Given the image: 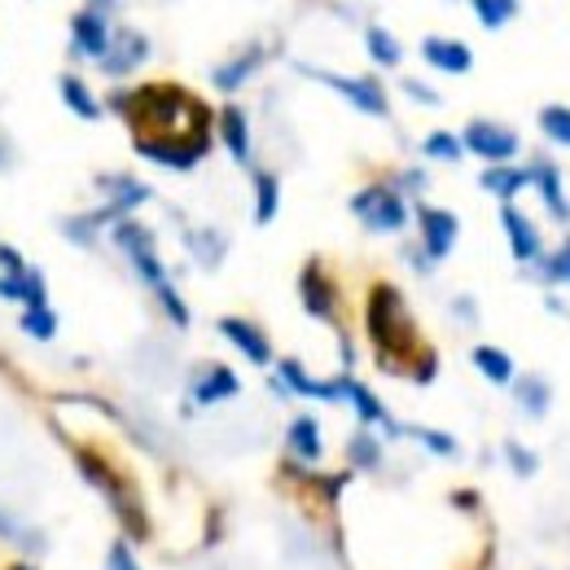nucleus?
<instances>
[{"label": "nucleus", "mask_w": 570, "mask_h": 570, "mask_svg": "<svg viewBox=\"0 0 570 570\" xmlns=\"http://www.w3.org/2000/svg\"><path fill=\"white\" fill-rule=\"evenodd\" d=\"M461 145H465V154L483 158L487 167H500V163H513V158H518L522 136H518L513 128L496 123V119H470L465 132H461Z\"/></svg>", "instance_id": "nucleus-7"}, {"label": "nucleus", "mask_w": 570, "mask_h": 570, "mask_svg": "<svg viewBox=\"0 0 570 570\" xmlns=\"http://www.w3.org/2000/svg\"><path fill=\"white\" fill-rule=\"evenodd\" d=\"M452 312H456V321H465V325H474V321H478V308H474V299H470V295L452 299Z\"/></svg>", "instance_id": "nucleus-50"}, {"label": "nucleus", "mask_w": 570, "mask_h": 570, "mask_svg": "<svg viewBox=\"0 0 570 570\" xmlns=\"http://www.w3.org/2000/svg\"><path fill=\"white\" fill-rule=\"evenodd\" d=\"M75 470H80V478L110 504V513L119 518V526L128 531V539H145V535H150V518H145V504H141L136 487H132L102 452L75 448Z\"/></svg>", "instance_id": "nucleus-3"}, {"label": "nucleus", "mask_w": 570, "mask_h": 570, "mask_svg": "<svg viewBox=\"0 0 570 570\" xmlns=\"http://www.w3.org/2000/svg\"><path fill=\"white\" fill-rule=\"evenodd\" d=\"M544 308H548V312H557V317H566V312H570V308L557 299V295H548V299H544Z\"/></svg>", "instance_id": "nucleus-52"}, {"label": "nucleus", "mask_w": 570, "mask_h": 570, "mask_svg": "<svg viewBox=\"0 0 570 570\" xmlns=\"http://www.w3.org/2000/svg\"><path fill=\"white\" fill-rule=\"evenodd\" d=\"M215 132H219L228 158H233L237 167H250L254 145H250V119H246V110H241V106H224V110L215 115Z\"/></svg>", "instance_id": "nucleus-22"}, {"label": "nucleus", "mask_w": 570, "mask_h": 570, "mask_svg": "<svg viewBox=\"0 0 570 570\" xmlns=\"http://www.w3.org/2000/svg\"><path fill=\"white\" fill-rule=\"evenodd\" d=\"M10 570H36V566H32V561H19V566H10Z\"/></svg>", "instance_id": "nucleus-54"}, {"label": "nucleus", "mask_w": 570, "mask_h": 570, "mask_svg": "<svg viewBox=\"0 0 570 570\" xmlns=\"http://www.w3.org/2000/svg\"><path fill=\"white\" fill-rule=\"evenodd\" d=\"M404 435L408 439H417L426 452H435V456H448V461H456L461 456V443L448 435V430H430V426H404Z\"/></svg>", "instance_id": "nucleus-39"}, {"label": "nucleus", "mask_w": 570, "mask_h": 570, "mask_svg": "<svg viewBox=\"0 0 570 570\" xmlns=\"http://www.w3.org/2000/svg\"><path fill=\"white\" fill-rule=\"evenodd\" d=\"M365 330H369V343H373V356L387 373H400L421 347H417V325L404 308V295L395 285H373L369 290V304H365Z\"/></svg>", "instance_id": "nucleus-2"}, {"label": "nucleus", "mask_w": 570, "mask_h": 570, "mask_svg": "<svg viewBox=\"0 0 570 570\" xmlns=\"http://www.w3.org/2000/svg\"><path fill=\"white\" fill-rule=\"evenodd\" d=\"M119 5V0H88V10H97V14H110Z\"/></svg>", "instance_id": "nucleus-53"}, {"label": "nucleus", "mask_w": 570, "mask_h": 570, "mask_svg": "<svg viewBox=\"0 0 570 570\" xmlns=\"http://www.w3.org/2000/svg\"><path fill=\"white\" fill-rule=\"evenodd\" d=\"M426 185H430V180H426V171H421V167H408V171H400V180H395V189H400L404 198H408V193H413V198H417V193H426Z\"/></svg>", "instance_id": "nucleus-46"}, {"label": "nucleus", "mask_w": 570, "mask_h": 570, "mask_svg": "<svg viewBox=\"0 0 570 570\" xmlns=\"http://www.w3.org/2000/svg\"><path fill=\"white\" fill-rule=\"evenodd\" d=\"M352 215L369 228V233H404L408 228V202L400 189L391 185H369L352 198Z\"/></svg>", "instance_id": "nucleus-5"}, {"label": "nucleus", "mask_w": 570, "mask_h": 570, "mask_svg": "<svg viewBox=\"0 0 570 570\" xmlns=\"http://www.w3.org/2000/svg\"><path fill=\"white\" fill-rule=\"evenodd\" d=\"M404 259H408V263H413L421 276H426V272H435V263L426 259V250H421V246H404Z\"/></svg>", "instance_id": "nucleus-51"}, {"label": "nucleus", "mask_w": 570, "mask_h": 570, "mask_svg": "<svg viewBox=\"0 0 570 570\" xmlns=\"http://www.w3.org/2000/svg\"><path fill=\"white\" fill-rule=\"evenodd\" d=\"M421 58L426 67L443 71V75H470L474 71V49L465 40H448V36H426L421 40Z\"/></svg>", "instance_id": "nucleus-21"}, {"label": "nucleus", "mask_w": 570, "mask_h": 570, "mask_svg": "<svg viewBox=\"0 0 570 570\" xmlns=\"http://www.w3.org/2000/svg\"><path fill=\"white\" fill-rule=\"evenodd\" d=\"M474 5V19H478V27L483 32H500L504 23H513L518 19V0H470Z\"/></svg>", "instance_id": "nucleus-36"}, {"label": "nucleus", "mask_w": 570, "mask_h": 570, "mask_svg": "<svg viewBox=\"0 0 570 570\" xmlns=\"http://www.w3.org/2000/svg\"><path fill=\"white\" fill-rule=\"evenodd\" d=\"M539 132H544L553 145H566V150H570V106H544V110H539Z\"/></svg>", "instance_id": "nucleus-41"}, {"label": "nucleus", "mask_w": 570, "mask_h": 570, "mask_svg": "<svg viewBox=\"0 0 570 570\" xmlns=\"http://www.w3.org/2000/svg\"><path fill=\"white\" fill-rule=\"evenodd\" d=\"M110 224H115V211H110V206H97V211H88V215L62 219V233H67V241H75V246H97L102 228H110Z\"/></svg>", "instance_id": "nucleus-31"}, {"label": "nucleus", "mask_w": 570, "mask_h": 570, "mask_svg": "<svg viewBox=\"0 0 570 570\" xmlns=\"http://www.w3.org/2000/svg\"><path fill=\"white\" fill-rule=\"evenodd\" d=\"M150 58V40L141 36V32H132V27H123L119 36H110V54L97 62L110 80H123V75H132L141 62Z\"/></svg>", "instance_id": "nucleus-18"}, {"label": "nucleus", "mask_w": 570, "mask_h": 570, "mask_svg": "<svg viewBox=\"0 0 570 570\" xmlns=\"http://www.w3.org/2000/svg\"><path fill=\"white\" fill-rule=\"evenodd\" d=\"M19 330H23L27 339H36V343H54V339H58V312H54V308H27V312L19 317Z\"/></svg>", "instance_id": "nucleus-38"}, {"label": "nucleus", "mask_w": 570, "mask_h": 570, "mask_svg": "<svg viewBox=\"0 0 570 570\" xmlns=\"http://www.w3.org/2000/svg\"><path fill=\"white\" fill-rule=\"evenodd\" d=\"M312 483H317V491H321V500H325V504H334V500H339V496L347 491V483H352V474H317Z\"/></svg>", "instance_id": "nucleus-44"}, {"label": "nucleus", "mask_w": 570, "mask_h": 570, "mask_svg": "<svg viewBox=\"0 0 570 570\" xmlns=\"http://www.w3.org/2000/svg\"><path fill=\"white\" fill-rule=\"evenodd\" d=\"M421 154H426L430 163H461V158H465V145H461V136H456V132L435 128V132L421 141Z\"/></svg>", "instance_id": "nucleus-37"}, {"label": "nucleus", "mask_w": 570, "mask_h": 570, "mask_svg": "<svg viewBox=\"0 0 570 570\" xmlns=\"http://www.w3.org/2000/svg\"><path fill=\"white\" fill-rule=\"evenodd\" d=\"M478 189H483V193H491V198H500V206H504V202H513L522 189H531V171H526V167H518V163L483 167Z\"/></svg>", "instance_id": "nucleus-25"}, {"label": "nucleus", "mask_w": 570, "mask_h": 570, "mask_svg": "<svg viewBox=\"0 0 570 570\" xmlns=\"http://www.w3.org/2000/svg\"><path fill=\"white\" fill-rule=\"evenodd\" d=\"M276 378L285 382V391L299 395V400L347 404V382H352V373H339V378H312V373L290 356V360H276Z\"/></svg>", "instance_id": "nucleus-8"}, {"label": "nucleus", "mask_w": 570, "mask_h": 570, "mask_svg": "<svg viewBox=\"0 0 570 570\" xmlns=\"http://www.w3.org/2000/svg\"><path fill=\"white\" fill-rule=\"evenodd\" d=\"M0 539L14 544V548H23V553H45V531L32 526V522H23V518L10 513L5 504H0Z\"/></svg>", "instance_id": "nucleus-32"}, {"label": "nucleus", "mask_w": 570, "mask_h": 570, "mask_svg": "<svg viewBox=\"0 0 570 570\" xmlns=\"http://www.w3.org/2000/svg\"><path fill=\"white\" fill-rule=\"evenodd\" d=\"M435 373H439V356H435V352H417V369H413V382L430 387V382H435Z\"/></svg>", "instance_id": "nucleus-47"}, {"label": "nucleus", "mask_w": 570, "mask_h": 570, "mask_svg": "<svg viewBox=\"0 0 570 570\" xmlns=\"http://www.w3.org/2000/svg\"><path fill=\"white\" fill-rule=\"evenodd\" d=\"M102 570H145V566L136 561L132 539H128V535H119V539L106 548V566H102Z\"/></svg>", "instance_id": "nucleus-43"}, {"label": "nucleus", "mask_w": 570, "mask_h": 570, "mask_svg": "<svg viewBox=\"0 0 570 570\" xmlns=\"http://www.w3.org/2000/svg\"><path fill=\"white\" fill-rule=\"evenodd\" d=\"M365 49H369V58H373L378 67H387V71L404 62V45H400L387 27H378V23H373V27H365Z\"/></svg>", "instance_id": "nucleus-34"}, {"label": "nucleus", "mask_w": 570, "mask_h": 570, "mask_svg": "<svg viewBox=\"0 0 570 570\" xmlns=\"http://www.w3.org/2000/svg\"><path fill=\"white\" fill-rule=\"evenodd\" d=\"M263 67V45H246L237 58H228V62H219L215 71H211V84L219 88V93H237V88H246L250 84V75Z\"/></svg>", "instance_id": "nucleus-24"}, {"label": "nucleus", "mask_w": 570, "mask_h": 570, "mask_svg": "<svg viewBox=\"0 0 570 570\" xmlns=\"http://www.w3.org/2000/svg\"><path fill=\"white\" fill-rule=\"evenodd\" d=\"M110 241L128 254V263H132V272L150 285V290H158V285H167L171 276H167V263L158 259V241H154V228H145L141 219H115L110 224Z\"/></svg>", "instance_id": "nucleus-4"}, {"label": "nucleus", "mask_w": 570, "mask_h": 570, "mask_svg": "<svg viewBox=\"0 0 570 570\" xmlns=\"http://www.w3.org/2000/svg\"><path fill=\"white\" fill-rule=\"evenodd\" d=\"M400 88H404L408 102H417V106H443V97H439L430 84H421V80H400Z\"/></svg>", "instance_id": "nucleus-45"}, {"label": "nucleus", "mask_w": 570, "mask_h": 570, "mask_svg": "<svg viewBox=\"0 0 570 570\" xmlns=\"http://www.w3.org/2000/svg\"><path fill=\"white\" fill-rule=\"evenodd\" d=\"M382 461H387V452H382L378 430L360 426V430L347 439V465H352L356 474H378V470H382Z\"/></svg>", "instance_id": "nucleus-28"}, {"label": "nucleus", "mask_w": 570, "mask_h": 570, "mask_svg": "<svg viewBox=\"0 0 570 570\" xmlns=\"http://www.w3.org/2000/svg\"><path fill=\"white\" fill-rule=\"evenodd\" d=\"M500 456H504V465H509L518 478H535V474H539V452H531V448L518 443V439H504Z\"/></svg>", "instance_id": "nucleus-40"}, {"label": "nucleus", "mask_w": 570, "mask_h": 570, "mask_svg": "<svg viewBox=\"0 0 570 570\" xmlns=\"http://www.w3.org/2000/svg\"><path fill=\"white\" fill-rule=\"evenodd\" d=\"M304 75H312V80H321L325 88H334L339 97H347L360 115H369V119H391V97H387V88L378 84V80H369V75H334V71H317V67H299Z\"/></svg>", "instance_id": "nucleus-6"}, {"label": "nucleus", "mask_w": 570, "mask_h": 570, "mask_svg": "<svg viewBox=\"0 0 570 570\" xmlns=\"http://www.w3.org/2000/svg\"><path fill=\"white\" fill-rule=\"evenodd\" d=\"M185 250L211 272V268H219L224 263V254H228V237L219 233V228H189L185 233Z\"/></svg>", "instance_id": "nucleus-29"}, {"label": "nucleus", "mask_w": 570, "mask_h": 570, "mask_svg": "<svg viewBox=\"0 0 570 570\" xmlns=\"http://www.w3.org/2000/svg\"><path fill=\"white\" fill-rule=\"evenodd\" d=\"M417 233H421V250L430 263H443L452 250H456V237H461V219L448 211V206H430L421 202L417 206Z\"/></svg>", "instance_id": "nucleus-10"}, {"label": "nucleus", "mask_w": 570, "mask_h": 570, "mask_svg": "<svg viewBox=\"0 0 570 570\" xmlns=\"http://www.w3.org/2000/svg\"><path fill=\"white\" fill-rule=\"evenodd\" d=\"M58 88H62V102H67V110H71L75 119H84V123H97V119H102V102H97V93H93L80 75H62Z\"/></svg>", "instance_id": "nucleus-30"}, {"label": "nucleus", "mask_w": 570, "mask_h": 570, "mask_svg": "<svg viewBox=\"0 0 570 570\" xmlns=\"http://www.w3.org/2000/svg\"><path fill=\"white\" fill-rule=\"evenodd\" d=\"M97 189L106 193V206L115 211V219H128L136 206H145V202L154 198V189H150L145 180L128 176V171H106V176H97Z\"/></svg>", "instance_id": "nucleus-15"}, {"label": "nucleus", "mask_w": 570, "mask_h": 570, "mask_svg": "<svg viewBox=\"0 0 570 570\" xmlns=\"http://www.w3.org/2000/svg\"><path fill=\"white\" fill-rule=\"evenodd\" d=\"M285 452H290L295 465H317L325 456V435H321V421L312 413H299L290 426H285Z\"/></svg>", "instance_id": "nucleus-19"}, {"label": "nucleus", "mask_w": 570, "mask_h": 570, "mask_svg": "<svg viewBox=\"0 0 570 570\" xmlns=\"http://www.w3.org/2000/svg\"><path fill=\"white\" fill-rule=\"evenodd\" d=\"M215 330H219L224 343H233L254 369H268V365H272V343H268V334H263L254 321H246V317H219Z\"/></svg>", "instance_id": "nucleus-16"}, {"label": "nucleus", "mask_w": 570, "mask_h": 570, "mask_svg": "<svg viewBox=\"0 0 570 570\" xmlns=\"http://www.w3.org/2000/svg\"><path fill=\"white\" fill-rule=\"evenodd\" d=\"M106 54H110V23H106V14L80 10V14L71 19V58H93V62H102Z\"/></svg>", "instance_id": "nucleus-14"}, {"label": "nucleus", "mask_w": 570, "mask_h": 570, "mask_svg": "<svg viewBox=\"0 0 570 570\" xmlns=\"http://www.w3.org/2000/svg\"><path fill=\"white\" fill-rule=\"evenodd\" d=\"M452 504H456V509H465V513H478V509H483L478 491H470V487H456V491H452Z\"/></svg>", "instance_id": "nucleus-49"}, {"label": "nucleus", "mask_w": 570, "mask_h": 570, "mask_svg": "<svg viewBox=\"0 0 570 570\" xmlns=\"http://www.w3.org/2000/svg\"><path fill=\"white\" fill-rule=\"evenodd\" d=\"M136 154L154 167H167V171H193L206 150H211V136H193V141H158V136H132Z\"/></svg>", "instance_id": "nucleus-9"}, {"label": "nucleus", "mask_w": 570, "mask_h": 570, "mask_svg": "<svg viewBox=\"0 0 570 570\" xmlns=\"http://www.w3.org/2000/svg\"><path fill=\"white\" fill-rule=\"evenodd\" d=\"M237 395H241V378L228 365H202L189 378V404L193 408H215V404L237 400Z\"/></svg>", "instance_id": "nucleus-12"}, {"label": "nucleus", "mask_w": 570, "mask_h": 570, "mask_svg": "<svg viewBox=\"0 0 570 570\" xmlns=\"http://www.w3.org/2000/svg\"><path fill=\"white\" fill-rule=\"evenodd\" d=\"M500 228H504L509 254H513L518 263H539L544 237H539V228H535V219H531L526 211H518L513 202H504V206H500Z\"/></svg>", "instance_id": "nucleus-13"}, {"label": "nucleus", "mask_w": 570, "mask_h": 570, "mask_svg": "<svg viewBox=\"0 0 570 570\" xmlns=\"http://www.w3.org/2000/svg\"><path fill=\"white\" fill-rule=\"evenodd\" d=\"M531 185L539 189V202H544V211L557 219V224H570V198H566V185H561V167L553 163V158H531Z\"/></svg>", "instance_id": "nucleus-17"}, {"label": "nucleus", "mask_w": 570, "mask_h": 570, "mask_svg": "<svg viewBox=\"0 0 570 570\" xmlns=\"http://www.w3.org/2000/svg\"><path fill=\"white\" fill-rule=\"evenodd\" d=\"M535 276H539L544 285H570V233L561 237V246H557V250L539 254Z\"/></svg>", "instance_id": "nucleus-35"}, {"label": "nucleus", "mask_w": 570, "mask_h": 570, "mask_svg": "<svg viewBox=\"0 0 570 570\" xmlns=\"http://www.w3.org/2000/svg\"><path fill=\"white\" fill-rule=\"evenodd\" d=\"M115 115L132 123L136 136H158V141H193L211 136V110L189 97L176 84H145V88H115L106 102Z\"/></svg>", "instance_id": "nucleus-1"}, {"label": "nucleus", "mask_w": 570, "mask_h": 570, "mask_svg": "<svg viewBox=\"0 0 570 570\" xmlns=\"http://www.w3.org/2000/svg\"><path fill=\"white\" fill-rule=\"evenodd\" d=\"M154 299H158V308L167 312V321L176 325V330H189V321H193V312H189V304L180 299V290H176V285L167 281V285H158V290H154Z\"/></svg>", "instance_id": "nucleus-42"}, {"label": "nucleus", "mask_w": 570, "mask_h": 570, "mask_svg": "<svg viewBox=\"0 0 570 570\" xmlns=\"http://www.w3.org/2000/svg\"><path fill=\"white\" fill-rule=\"evenodd\" d=\"M299 299H304V312H308V317H317V321H339V285L330 281V272H325L321 259L304 263V272H299Z\"/></svg>", "instance_id": "nucleus-11"}, {"label": "nucleus", "mask_w": 570, "mask_h": 570, "mask_svg": "<svg viewBox=\"0 0 570 570\" xmlns=\"http://www.w3.org/2000/svg\"><path fill=\"white\" fill-rule=\"evenodd\" d=\"M347 404L356 408L360 426H369V430H382L387 439H404V426H400V421L387 413V404H382V400H378V395H373L365 382H356V378L347 382Z\"/></svg>", "instance_id": "nucleus-20"}, {"label": "nucleus", "mask_w": 570, "mask_h": 570, "mask_svg": "<svg viewBox=\"0 0 570 570\" xmlns=\"http://www.w3.org/2000/svg\"><path fill=\"white\" fill-rule=\"evenodd\" d=\"M0 299H10V304H23L27 308H49V281L40 268H27L19 276H0Z\"/></svg>", "instance_id": "nucleus-23"}, {"label": "nucleus", "mask_w": 570, "mask_h": 570, "mask_svg": "<svg viewBox=\"0 0 570 570\" xmlns=\"http://www.w3.org/2000/svg\"><path fill=\"white\" fill-rule=\"evenodd\" d=\"M281 211V180L276 171H254V224H272Z\"/></svg>", "instance_id": "nucleus-33"}, {"label": "nucleus", "mask_w": 570, "mask_h": 570, "mask_svg": "<svg viewBox=\"0 0 570 570\" xmlns=\"http://www.w3.org/2000/svg\"><path fill=\"white\" fill-rule=\"evenodd\" d=\"M470 360H474V369L491 382V387H513V378H518V369H513V356L504 352V347H491V343H478L474 352H470Z\"/></svg>", "instance_id": "nucleus-27"}, {"label": "nucleus", "mask_w": 570, "mask_h": 570, "mask_svg": "<svg viewBox=\"0 0 570 570\" xmlns=\"http://www.w3.org/2000/svg\"><path fill=\"white\" fill-rule=\"evenodd\" d=\"M0 268H5V276H19V272H27L32 263L23 259V250H19V246H0Z\"/></svg>", "instance_id": "nucleus-48"}, {"label": "nucleus", "mask_w": 570, "mask_h": 570, "mask_svg": "<svg viewBox=\"0 0 570 570\" xmlns=\"http://www.w3.org/2000/svg\"><path fill=\"white\" fill-rule=\"evenodd\" d=\"M513 404L522 408V417L539 421L548 408H553V387L544 373H518L513 378Z\"/></svg>", "instance_id": "nucleus-26"}]
</instances>
